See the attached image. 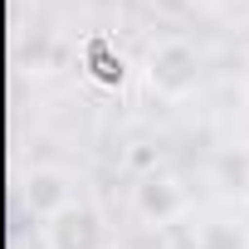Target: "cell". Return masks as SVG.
I'll return each instance as SVG.
<instances>
[{
	"mask_svg": "<svg viewBox=\"0 0 249 249\" xmlns=\"http://www.w3.org/2000/svg\"><path fill=\"white\" fill-rule=\"evenodd\" d=\"M49 244L54 249H107V230H103L98 210L69 200L49 215Z\"/></svg>",
	"mask_w": 249,
	"mask_h": 249,
	"instance_id": "6da1fadb",
	"label": "cell"
},
{
	"mask_svg": "<svg viewBox=\"0 0 249 249\" xmlns=\"http://www.w3.org/2000/svg\"><path fill=\"white\" fill-rule=\"evenodd\" d=\"M147 73H152V88H157V93H166V98H186V93L196 88V54H191L186 44L171 39V44L152 49Z\"/></svg>",
	"mask_w": 249,
	"mask_h": 249,
	"instance_id": "7a4b0ae2",
	"label": "cell"
}]
</instances>
